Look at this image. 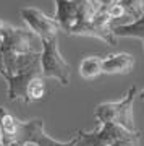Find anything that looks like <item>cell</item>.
I'll return each mask as SVG.
<instances>
[{
  "instance_id": "7",
  "label": "cell",
  "mask_w": 144,
  "mask_h": 146,
  "mask_svg": "<svg viewBox=\"0 0 144 146\" xmlns=\"http://www.w3.org/2000/svg\"><path fill=\"white\" fill-rule=\"evenodd\" d=\"M20 120L10 110L0 106V143L2 146H16Z\"/></svg>"
},
{
  "instance_id": "8",
  "label": "cell",
  "mask_w": 144,
  "mask_h": 146,
  "mask_svg": "<svg viewBox=\"0 0 144 146\" xmlns=\"http://www.w3.org/2000/svg\"><path fill=\"white\" fill-rule=\"evenodd\" d=\"M134 65V60L129 54H110L107 57H102V73H128Z\"/></svg>"
},
{
  "instance_id": "9",
  "label": "cell",
  "mask_w": 144,
  "mask_h": 146,
  "mask_svg": "<svg viewBox=\"0 0 144 146\" xmlns=\"http://www.w3.org/2000/svg\"><path fill=\"white\" fill-rule=\"evenodd\" d=\"M113 34L115 37H138L144 41V13L139 16L138 20L131 23H122L113 26Z\"/></svg>"
},
{
  "instance_id": "6",
  "label": "cell",
  "mask_w": 144,
  "mask_h": 146,
  "mask_svg": "<svg viewBox=\"0 0 144 146\" xmlns=\"http://www.w3.org/2000/svg\"><path fill=\"white\" fill-rule=\"evenodd\" d=\"M20 16L23 18L29 31H32L41 41L57 37L60 28L57 25V21L52 16L46 15L42 10L34 8V7H23L20 10Z\"/></svg>"
},
{
  "instance_id": "14",
  "label": "cell",
  "mask_w": 144,
  "mask_h": 146,
  "mask_svg": "<svg viewBox=\"0 0 144 146\" xmlns=\"http://www.w3.org/2000/svg\"><path fill=\"white\" fill-rule=\"evenodd\" d=\"M92 2H99V3H102V5H110V3H112V0H92Z\"/></svg>"
},
{
  "instance_id": "13",
  "label": "cell",
  "mask_w": 144,
  "mask_h": 146,
  "mask_svg": "<svg viewBox=\"0 0 144 146\" xmlns=\"http://www.w3.org/2000/svg\"><path fill=\"white\" fill-rule=\"evenodd\" d=\"M2 23V21H0ZM0 75L3 76V58H2V36H0Z\"/></svg>"
},
{
  "instance_id": "1",
  "label": "cell",
  "mask_w": 144,
  "mask_h": 146,
  "mask_svg": "<svg viewBox=\"0 0 144 146\" xmlns=\"http://www.w3.org/2000/svg\"><path fill=\"white\" fill-rule=\"evenodd\" d=\"M2 36V58H3V75L7 67L20 55L32 52H42L41 39L29 29L15 28L7 23H0Z\"/></svg>"
},
{
  "instance_id": "17",
  "label": "cell",
  "mask_w": 144,
  "mask_h": 146,
  "mask_svg": "<svg viewBox=\"0 0 144 146\" xmlns=\"http://www.w3.org/2000/svg\"><path fill=\"white\" fill-rule=\"evenodd\" d=\"M143 42H144V41H143Z\"/></svg>"
},
{
  "instance_id": "2",
  "label": "cell",
  "mask_w": 144,
  "mask_h": 146,
  "mask_svg": "<svg viewBox=\"0 0 144 146\" xmlns=\"http://www.w3.org/2000/svg\"><path fill=\"white\" fill-rule=\"evenodd\" d=\"M138 96V88L128 89V93L123 99L115 101V102H102L96 107L94 112V119L99 123H115V125L122 127L125 130L134 131V117H133V104L134 99Z\"/></svg>"
},
{
  "instance_id": "4",
  "label": "cell",
  "mask_w": 144,
  "mask_h": 146,
  "mask_svg": "<svg viewBox=\"0 0 144 146\" xmlns=\"http://www.w3.org/2000/svg\"><path fill=\"white\" fill-rule=\"evenodd\" d=\"M94 146H139V131H129L115 123H99V128L94 131L83 130Z\"/></svg>"
},
{
  "instance_id": "16",
  "label": "cell",
  "mask_w": 144,
  "mask_h": 146,
  "mask_svg": "<svg viewBox=\"0 0 144 146\" xmlns=\"http://www.w3.org/2000/svg\"><path fill=\"white\" fill-rule=\"evenodd\" d=\"M112 2H120V0H112Z\"/></svg>"
},
{
  "instance_id": "12",
  "label": "cell",
  "mask_w": 144,
  "mask_h": 146,
  "mask_svg": "<svg viewBox=\"0 0 144 146\" xmlns=\"http://www.w3.org/2000/svg\"><path fill=\"white\" fill-rule=\"evenodd\" d=\"M75 146H94V145L83 135V130H78L76 136H75Z\"/></svg>"
},
{
  "instance_id": "3",
  "label": "cell",
  "mask_w": 144,
  "mask_h": 146,
  "mask_svg": "<svg viewBox=\"0 0 144 146\" xmlns=\"http://www.w3.org/2000/svg\"><path fill=\"white\" fill-rule=\"evenodd\" d=\"M41 52V72L44 78H54L62 86L70 84L71 68L70 63L63 58L60 47H58V36L44 39Z\"/></svg>"
},
{
  "instance_id": "11",
  "label": "cell",
  "mask_w": 144,
  "mask_h": 146,
  "mask_svg": "<svg viewBox=\"0 0 144 146\" xmlns=\"http://www.w3.org/2000/svg\"><path fill=\"white\" fill-rule=\"evenodd\" d=\"M107 15L108 18L112 20V23L118 18H123L125 16V8L120 5V2H112L110 5H107Z\"/></svg>"
},
{
  "instance_id": "10",
  "label": "cell",
  "mask_w": 144,
  "mask_h": 146,
  "mask_svg": "<svg viewBox=\"0 0 144 146\" xmlns=\"http://www.w3.org/2000/svg\"><path fill=\"white\" fill-rule=\"evenodd\" d=\"M79 75L86 80L97 78L102 75V57L100 55H89L83 58L79 63Z\"/></svg>"
},
{
  "instance_id": "5",
  "label": "cell",
  "mask_w": 144,
  "mask_h": 146,
  "mask_svg": "<svg viewBox=\"0 0 144 146\" xmlns=\"http://www.w3.org/2000/svg\"><path fill=\"white\" fill-rule=\"evenodd\" d=\"M16 146H75V138L70 141H65V143L57 141L46 133L42 120H20Z\"/></svg>"
},
{
  "instance_id": "15",
  "label": "cell",
  "mask_w": 144,
  "mask_h": 146,
  "mask_svg": "<svg viewBox=\"0 0 144 146\" xmlns=\"http://www.w3.org/2000/svg\"><path fill=\"white\" fill-rule=\"evenodd\" d=\"M141 99L144 101V89H143V91H141Z\"/></svg>"
}]
</instances>
